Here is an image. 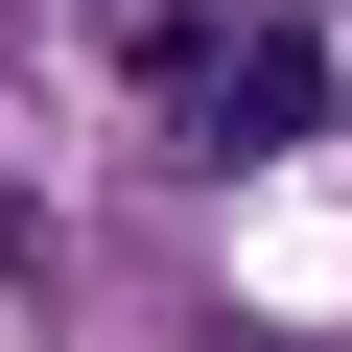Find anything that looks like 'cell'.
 Segmentation results:
<instances>
[{"label":"cell","mask_w":352,"mask_h":352,"mask_svg":"<svg viewBox=\"0 0 352 352\" xmlns=\"http://www.w3.org/2000/svg\"><path fill=\"white\" fill-rule=\"evenodd\" d=\"M141 94L188 118V141H235V164H258V141H305V118H329V47H305V24H141Z\"/></svg>","instance_id":"cell-1"}]
</instances>
